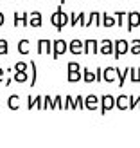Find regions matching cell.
I'll use <instances>...</instances> for the list:
<instances>
[{"label":"cell","instance_id":"cell-1","mask_svg":"<svg viewBox=\"0 0 140 148\" xmlns=\"http://www.w3.org/2000/svg\"><path fill=\"white\" fill-rule=\"evenodd\" d=\"M50 22H52V25L57 29V31H61V29L70 24V16H68V13H65L61 9V5L56 9V13H52V16H50Z\"/></svg>","mask_w":140,"mask_h":148},{"label":"cell","instance_id":"cell-2","mask_svg":"<svg viewBox=\"0 0 140 148\" xmlns=\"http://www.w3.org/2000/svg\"><path fill=\"white\" fill-rule=\"evenodd\" d=\"M67 51H68V42H65L61 38L52 40V58L54 60H57L60 56H63Z\"/></svg>","mask_w":140,"mask_h":148},{"label":"cell","instance_id":"cell-3","mask_svg":"<svg viewBox=\"0 0 140 148\" xmlns=\"http://www.w3.org/2000/svg\"><path fill=\"white\" fill-rule=\"evenodd\" d=\"M29 14L27 11H14L13 13V24L14 27H27L29 25Z\"/></svg>","mask_w":140,"mask_h":148},{"label":"cell","instance_id":"cell-4","mask_svg":"<svg viewBox=\"0 0 140 148\" xmlns=\"http://www.w3.org/2000/svg\"><path fill=\"white\" fill-rule=\"evenodd\" d=\"M113 107H117V98H113L112 94L101 96V112H102V114L108 112V110H112Z\"/></svg>","mask_w":140,"mask_h":148},{"label":"cell","instance_id":"cell-5","mask_svg":"<svg viewBox=\"0 0 140 148\" xmlns=\"http://www.w3.org/2000/svg\"><path fill=\"white\" fill-rule=\"evenodd\" d=\"M129 47H131V45H129L128 40H117V42H115V53H113V56L119 60L122 54H126L128 51H129Z\"/></svg>","mask_w":140,"mask_h":148},{"label":"cell","instance_id":"cell-6","mask_svg":"<svg viewBox=\"0 0 140 148\" xmlns=\"http://www.w3.org/2000/svg\"><path fill=\"white\" fill-rule=\"evenodd\" d=\"M70 25L76 27V25H81L85 27L86 25V13L79 11V13H70Z\"/></svg>","mask_w":140,"mask_h":148},{"label":"cell","instance_id":"cell-7","mask_svg":"<svg viewBox=\"0 0 140 148\" xmlns=\"http://www.w3.org/2000/svg\"><path fill=\"white\" fill-rule=\"evenodd\" d=\"M40 54H52V40L47 38H40L38 40V47H36Z\"/></svg>","mask_w":140,"mask_h":148},{"label":"cell","instance_id":"cell-8","mask_svg":"<svg viewBox=\"0 0 140 148\" xmlns=\"http://www.w3.org/2000/svg\"><path fill=\"white\" fill-rule=\"evenodd\" d=\"M99 53L101 54H113L115 53V42L104 38L101 42V45H99Z\"/></svg>","mask_w":140,"mask_h":148},{"label":"cell","instance_id":"cell-9","mask_svg":"<svg viewBox=\"0 0 140 148\" xmlns=\"http://www.w3.org/2000/svg\"><path fill=\"white\" fill-rule=\"evenodd\" d=\"M140 25V13L138 11H131L128 13V31H133L135 27Z\"/></svg>","mask_w":140,"mask_h":148},{"label":"cell","instance_id":"cell-10","mask_svg":"<svg viewBox=\"0 0 140 148\" xmlns=\"http://www.w3.org/2000/svg\"><path fill=\"white\" fill-rule=\"evenodd\" d=\"M102 24V13L99 11H92L86 18V25L85 27H90V25H101Z\"/></svg>","mask_w":140,"mask_h":148},{"label":"cell","instance_id":"cell-11","mask_svg":"<svg viewBox=\"0 0 140 148\" xmlns=\"http://www.w3.org/2000/svg\"><path fill=\"white\" fill-rule=\"evenodd\" d=\"M68 51H70L72 54H81V53H85V42L74 38L72 42H68Z\"/></svg>","mask_w":140,"mask_h":148},{"label":"cell","instance_id":"cell-12","mask_svg":"<svg viewBox=\"0 0 140 148\" xmlns=\"http://www.w3.org/2000/svg\"><path fill=\"white\" fill-rule=\"evenodd\" d=\"M102 79L108 81V83H113L115 79H119V69H115V67H106V69H104V74H102Z\"/></svg>","mask_w":140,"mask_h":148},{"label":"cell","instance_id":"cell-13","mask_svg":"<svg viewBox=\"0 0 140 148\" xmlns=\"http://www.w3.org/2000/svg\"><path fill=\"white\" fill-rule=\"evenodd\" d=\"M99 53V42L88 38L85 40V54H97Z\"/></svg>","mask_w":140,"mask_h":148},{"label":"cell","instance_id":"cell-14","mask_svg":"<svg viewBox=\"0 0 140 148\" xmlns=\"http://www.w3.org/2000/svg\"><path fill=\"white\" fill-rule=\"evenodd\" d=\"M99 103H101V98H97L95 94H88L86 98H85V108L88 110H95L99 107Z\"/></svg>","mask_w":140,"mask_h":148},{"label":"cell","instance_id":"cell-15","mask_svg":"<svg viewBox=\"0 0 140 148\" xmlns=\"http://www.w3.org/2000/svg\"><path fill=\"white\" fill-rule=\"evenodd\" d=\"M13 79L16 81V83H25V81L31 79V76H29V71H14Z\"/></svg>","mask_w":140,"mask_h":148},{"label":"cell","instance_id":"cell-16","mask_svg":"<svg viewBox=\"0 0 140 148\" xmlns=\"http://www.w3.org/2000/svg\"><path fill=\"white\" fill-rule=\"evenodd\" d=\"M129 101H131V96L120 94L119 98H117V108H119V110H126V108H129Z\"/></svg>","mask_w":140,"mask_h":148},{"label":"cell","instance_id":"cell-17","mask_svg":"<svg viewBox=\"0 0 140 148\" xmlns=\"http://www.w3.org/2000/svg\"><path fill=\"white\" fill-rule=\"evenodd\" d=\"M102 25H104V27L117 25V16H115V14H110V13H102Z\"/></svg>","mask_w":140,"mask_h":148},{"label":"cell","instance_id":"cell-18","mask_svg":"<svg viewBox=\"0 0 140 148\" xmlns=\"http://www.w3.org/2000/svg\"><path fill=\"white\" fill-rule=\"evenodd\" d=\"M29 25L31 27H40L41 25V13L40 11H32L29 16Z\"/></svg>","mask_w":140,"mask_h":148},{"label":"cell","instance_id":"cell-19","mask_svg":"<svg viewBox=\"0 0 140 148\" xmlns=\"http://www.w3.org/2000/svg\"><path fill=\"white\" fill-rule=\"evenodd\" d=\"M18 53L20 54H29L31 53V42H29L27 38H22L18 42Z\"/></svg>","mask_w":140,"mask_h":148},{"label":"cell","instance_id":"cell-20","mask_svg":"<svg viewBox=\"0 0 140 148\" xmlns=\"http://www.w3.org/2000/svg\"><path fill=\"white\" fill-rule=\"evenodd\" d=\"M7 107H9L11 110H18L20 108V98H18V94H11L9 98H7Z\"/></svg>","mask_w":140,"mask_h":148},{"label":"cell","instance_id":"cell-21","mask_svg":"<svg viewBox=\"0 0 140 148\" xmlns=\"http://www.w3.org/2000/svg\"><path fill=\"white\" fill-rule=\"evenodd\" d=\"M83 79L86 83H92V81H97V76H95V71H90L88 67L83 69Z\"/></svg>","mask_w":140,"mask_h":148},{"label":"cell","instance_id":"cell-22","mask_svg":"<svg viewBox=\"0 0 140 148\" xmlns=\"http://www.w3.org/2000/svg\"><path fill=\"white\" fill-rule=\"evenodd\" d=\"M81 78H83V69L81 71H68V74H67V79L70 83H76V81H79Z\"/></svg>","mask_w":140,"mask_h":148},{"label":"cell","instance_id":"cell-23","mask_svg":"<svg viewBox=\"0 0 140 148\" xmlns=\"http://www.w3.org/2000/svg\"><path fill=\"white\" fill-rule=\"evenodd\" d=\"M63 108H77V103H76V98H72L70 94L65 96V107Z\"/></svg>","mask_w":140,"mask_h":148},{"label":"cell","instance_id":"cell-24","mask_svg":"<svg viewBox=\"0 0 140 148\" xmlns=\"http://www.w3.org/2000/svg\"><path fill=\"white\" fill-rule=\"evenodd\" d=\"M29 67H31V79H29V83L31 85H36V79H38V71H36V63L34 62H31L29 63Z\"/></svg>","mask_w":140,"mask_h":148},{"label":"cell","instance_id":"cell-25","mask_svg":"<svg viewBox=\"0 0 140 148\" xmlns=\"http://www.w3.org/2000/svg\"><path fill=\"white\" fill-rule=\"evenodd\" d=\"M9 53V42L5 38H0V56H5Z\"/></svg>","mask_w":140,"mask_h":148},{"label":"cell","instance_id":"cell-26","mask_svg":"<svg viewBox=\"0 0 140 148\" xmlns=\"http://www.w3.org/2000/svg\"><path fill=\"white\" fill-rule=\"evenodd\" d=\"M113 14L117 16V25L122 27V25H124V18H128V13H124V11H117V13H113Z\"/></svg>","mask_w":140,"mask_h":148},{"label":"cell","instance_id":"cell-27","mask_svg":"<svg viewBox=\"0 0 140 148\" xmlns=\"http://www.w3.org/2000/svg\"><path fill=\"white\" fill-rule=\"evenodd\" d=\"M47 107L54 110V98H52V96H49V94L43 96V108H47Z\"/></svg>","mask_w":140,"mask_h":148},{"label":"cell","instance_id":"cell-28","mask_svg":"<svg viewBox=\"0 0 140 148\" xmlns=\"http://www.w3.org/2000/svg\"><path fill=\"white\" fill-rule=\"evenodd\" d=\"M128 74H129V67H128V69H124V71H119V87H122L124 83H126Z\"/></svg>","mask_w":140,"mask_h":148},{"label":"cell","instance_id":"cell-29","mask_svg":"<svg viewBox=\"0 0 140 148\" xmlns=\"http://www.w3.org/2000/svg\"><path fill=\"white\" fill-rule=\"evenodd\" d=\"M65 107V98H61V96H56L54 98V110H60Z\"/></svg>","mask_w":140,"mask_h":148},{"label":"cell","instance_id":"cell-30","mask_svg":"<svg viewBox=\"0 0 140 148\" xmlns=\"http://www.w3.org/2000/svg\"><path fill=\"white\" fill-rule=\"evenodd\" d=\"M129 51H131L133 54H140V40H133V42H131Z\"/></svg>","mask_w":140,"mask_h":148},{"label":"cell","instance_id":"cell-31","mask_svg":"<svg viewBox=\"0 0 140 148\" xmlns=\"http://www.w3.org/2000/svg\"><path fill=\"white\" fill-rule=\"evenodd\" d=\"M129 78H131V81H140V76H138V69H133V67H129Z\"/></svg>","mask_w":140,"mask_h":148},{"label":"cell","instance_id":"cell-32","mask_svg":"<svg viewBox=\"0 0 140 148\" xmlns=\"http://www.w3.org/2000/svg\"><path fill=\"white\" fill-rule=\"evenodd\" d=\"M13 69H14V71H27V69H29V63H25V62H16Z\"/></svg>","mask_w":140,"mask_h":148},{"label":"cell","instance_id":"cell-33","mask_svg":"<svg viewBox=\"0 0 140 148\" xmlns=\"http://www.w3.org/2000/svg\"><path fill=\"white\" fill-rule=\"evenodd\" d=\"M137 107H140V96H137V98H133V96H131L129 108H137Z\"/></svg>","mask_w":140,"mask_h":148},{"label":"cell","instance_id":"cell-34","mask_svg":"<svg viewBox=\"0 0 140 148\" xmlns=\"http://www.w3.org/2000/svg\"><path fill=\"white\" fill-rule=\"evenodd\" d=\"M67 69H68V71H81V65H79L77 62H68Z\"/></svg>","mask_w":140,"mask_h":148},{"label":"cell","instance_id":"cell-35","mask_svg":"<svg viewBox=\"0 0 140 148\" xmlns=\"http://www.w3.org/2000/svg\"><path fill=\"white\" fill-rule=\"evenodd\" d=\"M36 101H38V99H36V96H34V98H32V96H29V98H27V108L31 110L32 107H36Z\"/></svg>","mask_w":140,"mask_h":148},{"label":"cell","instance_id":"cell-36","mask_svg":"<svg viewBox=\"0 0 140 148\" xmlns=\"http://www.w3.org/2000/svg\"><path fill=\"white\" fill-rule=\"evenodd\" d=\"M76 103H77V108H85V98L83 96H76Z\"/></svg>","mask_w":140,"mask_h":148},{"label":"cell","instance_id":"cell-37","mask_svg":"<svg viewBox=\"0 0 140 148\" xmlns=\"http://www.w3.org/2000/svg\"><path fill=\"white\" fill-rule=\"evenodd\" d=\"M102 74H104V71H102L101 67L95 69V76H97V81H102Z\"/></svg>","mask_w":140,"mask_h":148},{"label":"cell","instance_id":"cell-38","mask_svg":"<svg viewBox=\"0 0 140 148\" xmlns=\"http://www.w3.org/2000/svg\"><path fill=\"white\" fill-rule=\"evenodd\" d=\"M4 79H5V71L0 67V83H4Z\"/></svg>","mask_w":140,"mask_h":148},{"label":"cell","instance_id":"cell-39","mask_svg":"<svg viewBox=\"0 0 140 148\" xmlns=\"http://www.w3.org/2000/svg\"><path fill=\"white\" fill-rule=\"evenodd\" d=\"M4 24H5V14H4L2 11H0V27H2Z\"/></svg>","mask_w":140,"mask_h":148},{"label":"cell","instance_id":"cell-40","mask_svg":"<svg viewBox=\"0 0 140 148\" xmlns=\"http://www.w3.org/2000/svg\"><path fill=\"white\" fill-rule=\"evenodd\" d=\"M11 81H13V78L5 76V79H4V85H5V87H9V85H11Z\"/></svg>","mask_w":140,"mask_h":148},{"label":"cell","instance_id":"cell-41","mask_svg":"<svg viewBox=\"0 0 140 148\" xmlns=\"http://www.w3.org/2000/svg\"><path fill=\"white\" fill-rule=\"evenodd\" d=\"M63 2H67V0H61V4H63Z\"/></svg>","mask_w":140,"mask_h":148},{"label":"cell","instance_id":"cell-42","mask_svg":"<svg viewBox=\"0 0 140 148\" xmlns=\"http://www.w3.org/2000/svg\"><path fill=\"white\" fill-rule=\"evenodd\" d=\"M138 76H140V69H138Z\"/></svg>","mask_w":140,"mask_h":148}]
</instances>
